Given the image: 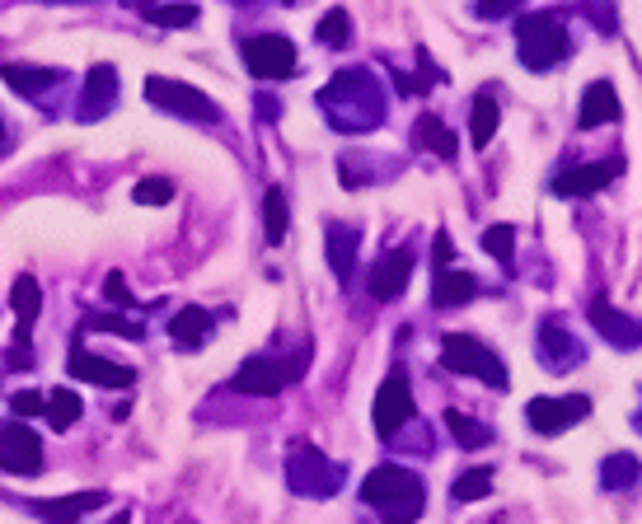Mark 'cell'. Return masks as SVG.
I'll return each mask as SVG.
<instances>
[{"instance_id": "6da1fadb", "label": "cell", "mask_w": 642, "mask_h": 524, "mask_svg": "<svg viewBox=\"0 0 642 524\" xmlns=\"http://www.w3.org/2000/svg\"><path fill=\"white\" fill-rule=\"evenodd\" d=\"M319 109L328 113L338 132L357 136V132H375L385 122V90L367 66H347L319 90Z\"/></svg>"}, {"instance_id": "f35d334b", "label": "cell", "mask_w": 642, "mask_h": 524, "mask_svg": "<svg viewBox=\"0 0 642 524\" xmlns=\"http://www.w3.org/2000/svg\"><path fill=\"white\" fill-rule=\"evenodd\" d=\"M511 10H516V0H478V5H474L478 20H507Z\"/></svg>"}, {"instance_id": "2e32d148", "label": "cell", "mask_w": 642, "mask_h": 524, "mask_svg": "<svg viewBox=\"0 0 642 524\" xmlns=\"http://www.w3.org/2000/svg\"><path fill=\"white\" fill-rule=\"evenodd\" d=\"M109 505V492H76V497H52V501H29V511L43 524H80L90 511Z\"/></svg>"}, {"instance_id": "ee69618b", "label": "cell", "mask_w": 642, "mask_h": 524, "mask_svg": "<svg viewBox=\"0 0 642 524\" xmlns=\"http://www.w3.org/2000/svg\"><path fill=\"white\" fill-rule=\"evenodd\" d=\"M109 524H132V511H117V515H113Z\"/></svg>"}, {"instance_id": "44dd1931", "label": "cell", "mask_w": 642, "mask_h": 524, "mask_svg": "<svg viewBox=\"0 0 642 524\" xmlns=\"http://www.w3.org/2000/svg\"><path fill=\"white\" fill-rule=\"evenodd\" d=\"M623 109H619V94H615V84L610 80H596V84H586V94H582V113H577V127H605V122H615Z\"/></svg>"}, {"instance_id": "7402d4cb", "label": "cell", "mask_w": 642, "mask_h": 524, "mask_svg": "<svg viewBox=\"0 0 642 524\" xmlns=\"http://www.w3.org/2000/svg\"><path fill=\"white\" fill-rule=\"evenodd\" d=\"M10 305H14V319H20V328H14V346H29V328H33V319H38V309H43V286L33 282L29 272L14 276Z\"/></svg>"}, {"instance_id": "b9f144b4", "label": "cell", "mask_w": 642, "mask_h": 524, "mask_svg": "<svg viewBox=\"0 0 642 524\" xmlns=\"http://www.w3.org/2000/svg\"><path fill=\"white\" fill-rule=\"evenodd\" d=\"M258 113H263V122H277V117H282V103H277V99H258Z\"/></svg>"}, {"instance_id": "e575fe53", "label": "cell", "mask_w": 642, "mask_h": 524, "mask_svg": "<svg viewBox=\"0 0 642 524\" xmlns=\"http://www.w3.org/2000/svg\"><path fill=\"white\" fill-rule=\"evenodd\" d=\"M493 492V468H470L455 478V501H483Z\"/></svg>"}, {"instance_id": "484cf974", "label": "cell", "mask_w": 642, "mask_h": 524, "mask_svg": "<svg viewBox=\"0 0 642 524\" xmlns=\"http://www.w3.org/2000/svg\"><path fill=\"white\" fill-rule=\"evenodd\" d=\"M497 122H502L497 99H493L488 90H478V94H474V113H470V136H474V146H478V150L497 136Z\"/></svg>"}, {"instance_id": "9a60e30c", "label": "cell", "mask_w": 642, "mask_h": 524, "mask_svg": "<svg viewBox=\"0 0 642 524\" xmlns=\"http://www.w3.org/2000/svg\"><path fill=\"white\" fill-rule=\"evenodd\" d=\"M413 267H418L413 249H390L371 267V295L375 300H398V295L408 291V282H413Z\"/></svg>"}, {"instance_id": "5bb4252c", "label": "cell", "mask_w": 642, "mask_h": 524, "mask_svg": "<svg viewBox=\"0 0 642 524\" xmlns=\"http://www.w3.org/2000/svg\"><path fill=\"white\" fill-rule=\"evenodd\" d=\"M586 319L596 323V333L610 342V346H619V352H629V346H642V323L638 319H629V314H619L605 295H596L592 305H586Z\"/></svg>"}, {"instance_id": "ba28073f", "label": "cell", "mask_w": 642, "mask_h": 524, "mask_svg": "<svg viewBox=\"0 0 642 524\" xmlns=\"http://www.w3.org/2000/svg\"><path fill=\"white\" fill-rule=\"evenodd\" d=\"M239 52H245L249 71L258 80H286L296 71V43L282 38V33H254V38L239 43Z\"/></svg>"}, {"instance_id": "8992f818", "label": "cell", "mask_w": 642, "mask_h": 524, "mask_svg": "<svg viewBox=\"0 0 642 524\" xmlns=\"http://www.w3.org/2000/svg\"><path fill=\"white\" fill-rule=\"evenodd\" d=\"M305 361H309V346L296 356V361H277V356H254L245 361L235 371L230 379V389L235 394H254V398H272V394H282L286 384H296L305 375Z\"/></svg>"}, {"instance_id": "f1b7e54d", "label": "cell", "mask_w": 642, "mask_h": 524, "mask_svg": "<svg viewBox=\"0 0 642 524\" xmlns=\"http://www.w3.org/2000/svg\"><path fill=\"white\" fill-rule=\"evenodd\" d=\"M146 20L155 29H188L198 24V5L193 0H165V5H146Z\"/></svg>"}, {"instance_id": "bcb514c9", "label": "cell", "mask_w": 642, "mask_h": 524, "mask_svg": "<svg viewBox=\"0 0 642 524\" xmlns=\"http://www.w3.org/2000/svg\"><path fill=\"white\" fill-rule=\"evenodd\" d=\"M633 426H638V431H642V412H638V417H633Z\"/></svg>"}, {"instance_id": "d4e9b609", "label": "cell", "mask_w": 642, "mask_h": 524, "mask_svg": "<svg viewBox=\"0 0 642 524\" xmlns=\"http://www.w3.org/2000/svg\"><path fill=\"white\" fill-rule=\"evenodd\" d=\"M638 478H642V464L633 459L629 449L600 459V487H605V492H629V487H638Z\"/></svg>"}, {"instance_id": "f6af8a7d", "label": "cell", "mask_w": 642, "mask_h": 524, "mask_svg": "<svg viewBox=\"0 0 642 524\" xmlns=\"http://www.w3.org/2000/svg\"><path fill=\"white\" fill-rule=\"evenodd\" d=\"M132 5H142V10H146V5H155V0H132Z\"/></svg>"}, {"instance_id": "7dc6e473", "label": "cell", "mask_w": 642, "mask_h": 524, "mask_svg": "<svg viewBox=\"0 0 642 524\" xmlns=\"http://www.w3.org/2000/svg\"><path fill=\"white\" fill-rule=\"evenodd\" d=\"M0 141H5V122H0Z\"/></svg>"}, {"instance_id": "8d00e7d4", "label": "cell", "mask_w": 642, "mask_h": 524, "mask_svg": "<svg viewBox=\"0 0 642 524\" xmlns=\"http://www.w3.org/2000/svg\"><path fill=\"white\" fill-rule=\"evenodd\" d=\"M10 408H14V417H20V422H29V417H43L47 394H38V389H20V394L10 398Z\"/></svg>"}, {"instance_id": "d6a6232c", "label": "cell", "mask_w": 642, "mask_h": 524, "mask_svg": "<svg viewBox=\"0 0 642 524\" xmlns=\"http://www.w3.org/2000/svg\"><path fill=\"white\" fill-rule=\"evenodd\" d=\"M483 249H488L502 267H511V258H516V225H493V230H483Z\"/></svg>"}, {"instance_id": "277c9868", "label": "cell", "mask_w": 642, "mask_h": 524, "mask_svg": "<svg viewBox=\"0 0 642 524\" xmlns=\"http://www.w3.org/2000/svg\"><path fill=\"white\" fill-rule=\"evenodd\" d=\"M567 52H572L567 29H563V20L553 10L520 14V24H516V57H520L526 71H549V66H559Z\"/></svg>"}, {"instance_id": "603a6c76", "label": "cell", "mask_w": 642, "mask_h": 524, "mask_svg": "<svg viewBox=\"0 0 642 524\" xmlns=\"http://www.w3.org/2000/svg\"><path fill=\"white\" fill-rule=\"evenodd\" d=\"M113 99H117V71L113 66H94L90 80H85V99H80V117L85 122H94L113 109Z\"/></svg>"}, {"instance_id": "30bf717a", "label": "cell", "mask_w": 642, "mask_h": 524, "mask_svg": "<svg viewBox=\"0 0 642 524\" xmlns=\"http://www.w3.org/2000/svg\"><path fill=\"white\" fill-rule=\"evenodd\" d=\"M592 412V398L586 394H567V398H530L526 422L540 435H563L567 426H577L582 417Z\"/></svg>"}, {"instance_id": "ac0fdd59", "label": "cell", "mask_w": 642, "mask_h": 524, "mask_svg": "<svg viewBox=\"0 0 642 524\" xmlns=\"http://www.w3.org/2000/svg\"><path fill=\"white\" fill-rule=\"evenodd\" d=\"M357 249H361V230L357 225H342L334 220L324 230V253H328V267H334V276L347 286L352 282V267H357Z\"/></svg>"}, {"instance_id": "d6986e66", "label": "cell", "mask_w": 642, "mask_h": 524, "mask_svg": "<svg viewBox=\"0 0 642 524\" xmlns=\"http://www.w3.org/2000/svg\"><path fill=\"white\" fill-rule=\"evenodd\" d=\"M212 328H216L212 309L183 305V309L169 319V338H173V346H179V352H198V346H206V338H212Z\"/></svg>"}, {"instance_id": "74e56055", "label": "cell", "mask_w": 642, "mask_h": 524, "mask_svg": "<svg viewBox=\"0 0 642 524\" xmlns=\"http://www.w3.org/2000/svg\"><path fill=\"white\" fill-rule=\"evenodd\" d=\"M103 295H109V305H117V309H132V305H136L123 272H109V276H103Z\"/></svg>"}, {"instance_id": "83f0119b", "label": "cell", "mask_w": 642, "mask_h": 524, "mask_svg": "<svg viewBox=\"0 0 642 524\" xmlns=\"http://www.w3.org/2000/svg\"><path fill=\"white\" fill-rule=\"evenodd\" d=\"M418 136L427 141V150H431V155H441V160H455V155H460L455 132H450L437 113H423V117H418Z\"/></svg>"}, {"instance_id": "8fae6325", "label": "cell", "mask_w": 642, "mask_h": 524, "mask_svg": "<svg viewBox=\"0 0 642 524\" xmlns=\"http://www.w3.org/2000/svg\"><path fill=\"white\" fill-rule=\"evenodd\" d=\"M408 422H413V384H408V375H390L375 394V431L385 441H394Z\"/></svg>"}, {"instance_id": "4fadbf2b", "label": "cell", "mask_w": 642, "mask_h": 524, "mask_svg": "<svg viewBox=\"0 0 642 524\" xmlns=\"http://www.w3.org/2000/svg\"><path fill=\"white\" fill-rule=\"evenodd\" d=\"M623 173V160L615 155V160H600V164H582V169H567V173H559L553 179V197H592V192H600V187H610L615 179Z\"/></svg>"}, {"instance_id": "52a82bcc", "label": "cell", "mask_w": 642, "mask_h": 524, "mask_svg": "<svg viewBox=\"0 0 642 524\" xmlns=\"http://www.w3.org/2000/svg\"><path fill=\"white\" fill-rule=\"evenodd\" d=\"M146 99H150L160 113H173V117H188V122H221L216 99H206L202 90H193V84H183V80L146 76Z\"/></svg>"}, {"instance_id": "7bdbcfd3", "label": "cell", "mask_w": 642, "mask_h": 524, "mask_svg": "<svg viewBox=\"0 0 642 524\" xmlns=\"http://www.w3.org/2000/svg\"><path fill=\"white\" fill-rule=\"evenodd\" d=\"M38 5H85V0H38Z\"/></svg>"}, {"instance_id": "c3c4849f", "label": "cell", "mask_w": 642, "mask_h": 524, "mask_svg": "<svg viewBox=\"0 0 642 524\" xmlns=\"http://www.w3.org/2000/svg\"><path fill=\"white\" fill-rule=\"evenodd\" d=\"M286 5H296V0H286Z\"/></svg>"}, {"instance_id": "e0dca14e", "label": "cell", "mask_w": 642, "mask_h": 524, "mask_svg": "<svg viewBox=\"0 0 642 524\" xmlns=\"http://www.w3.org/2000/svg\"><path fill=\"white\" fill-rule=\"evenodd\" d=\"M582 356H586V346L572 342V333L559 319L540 323V361L549 365V371H572V365H582Z\"/></svg>"}, {"instance_id": "4316f807", "label": "cell", "mask_w": 642, "mask_h": 524, "mask_svg": "<svg viewBox=\"0 0 642 524\" xmlns=\"http://www.w3.org/2000/svg\"><path fill=\"white\" fill-rule=\"evenodd\" d=\"M80 412H85L80 394H71V389H52V394H47V408H43V417L52 422V431H71V426L80 422Z\"/></svg>"}, {"instance_id": "ffe728a7", "label": "cell", "mask_w": 642, "mask_h": 524, "mask_svg": "<svg viewBox=\"0 0 642 524\" xmlns=\"http://www.w3.org/2000/svg\"><path fill=\"white\" fill-rule=\"evenodd\" d=\"M0 80H5L14 94H24V99H43L47 90H57V84H61V71H52V66L5 61V66H0Z\"/></svg>"}, {"instance_id": "f546056e", "label": "cell", "mask_w": 642, "mask_h": 524, "mask_svg": "<svg viewBox=\"0 0 642 524\" xmlns=\"http://www.w3.org/2000/svg\"><path fill=\"white\" fill-rule=\"evenodd\" d=\"M286 225H291V216H286V192L282 187H268L263 192V235H268V243H282L286 239Z\"/></svg>"}, {"instance_id": "ab89813d", "label": "cell", "mask_w": 642, "mask_h": 524, "mask_svg": "<svg viewBox=\"0 0 642 524\" xmlns=\"http://www.w3.org/2000/svg\"><path fill=\"white\" fill-rule=\"evenodd\" d=\"M431 253H437V272H450V262H455V243H450L446 230L437 235V243H431Z\"/></svg>"}, {"instance_id": "7a4b0ae2", "label": "cell", "mask_w": 642, "mask_h": 524, "mask_svg": "<svg viewBox=\"0 0 642 524\" xmlns=\"http://www.w3.org/2000/svg\"><path fill=\"white\" fill-rule=\"evenodd\" d=\"M361 501L375 505V511L385 515V524H413L427 505V487L413 468L380 464L367 474V482H361Z\"/></svg>"}, {"instance_id": "836d02e7", "label": "cell", "mask_w": 642, "mask_h": 524, "mask_svg": "<svg viewBox=\"0 0 642 524\" xmlns=\"http://www.w3.org/2000/svg\"><path fill=\"white\" fill-rule=\"evenodd\" d=\"M319 43L324 47H347V43H352V14H347V10H328L319 20Z\"/></svg>"}, {"instance_id": "7c38bea8", "label": "cell", "mask_w": 642, "mask_h": 524, "mask_svg": "<svg viewBox=\"0 0 642 524\" xmlns=\"http://www.w3.org/2000/svg\"><path fill=\"white\" fill-rule=\"evenodd\" d=\"M66 371H71L76 379H85V384H99V389H132V384H136V371H132V365L103 361V356H94V352H85L80 342L71 346V361H66Z\"/></svg>"}, {"instance_id": "d590c367", "label": "cell", "mask_w": 642, "mask_h": 524, "mask_svg": "<svg viewBox=\"0 0 642 524\" xmlns=\"http://www.w3.org/2000/svg\"><path fill=\"white\" fill-rule=\"evenodd\" d=\"M132 197L142 202V206H169L173 202V183L169 179H142L132 187Z\"/></svg>"}, {"instance_id": "60d3db41", "label": "cell", "mask_w": 642, "mask_h": 524, "mask_svg": "<svg viewBox=\"0 0 642 524\" xmlns=\"http://www.w3.org/2000/svg\"><path fill=\"white\" fill-rule=\"evenodd\" d=\"M586 10V20H592V24H600L605 33H615V10L610 5H582Z\"/></svg>"}, {"instance_id": "1f68e13d", "label": "cell", "mask_w": 642, "mask_h": 524, "mask_svg": "<svg viewBox=\"0 0 642 524\" xmlns=\"http://www.w3.org/2000/svg\"><path fill=\"white\" fill-rule=\"evenodd\" d=\"M85 328H99V333H117V338H127V342H146V328L136 323V319H123V314H90V319H85Z\"/></svg>"}, {"instance_id": "9c48e42d", "label": "cell", "mask_w": 642, "mask_h": 524, "mask_svg": "<svg viewBox=\"0 0 642 524\" xmlns=\"http://www.w3.org/2000/svg\"><path fill=\"white\" fill-rule=\"evenodd\" d=\"M0 468L14 478L43 474V441L20 422V417H14V422H0Z\"/></svg>"}, {"instance_id": "5b68a950", "label": "cell", "mask_w": 642, "mask_h": 524, "mask_svg": "<svg viewBox=\"0 0 642 524\" xmlns=\"http://www.w3.org/2000/svg\"><path fill=\"white\" fill-rule=\"evenodd\" d=\"M441 365H446L450 375L483 379L488 389H507V384H511L502 356H493L488 346H483L478 338H470V333H446V338H441Z\"/></svg>"}, {"instance_id": "3957f363", "label": "cell", "mask_w": 642, "mask_h": 524, "mask_svg": "<svg viewBox=\"0 0 642 524\" xmlns=\"http://www.w3.org/2000/svg\"><path fill=\"white\" fill-rule=\"evenodd\" d=\"M286 482H291V492H296V497L328 501V497H338V492H342L347 468L328 459V454H324L319 445H309V441H291V445H286Z\"/></svg>"}, {"instance_id": "4dcf8cb0", "label": "cell", "mask_w": 642, "mask_h": 524, "mask_svg": "<svg viewBox=\"0 0 642 524\" xmlns=\"http://www.w3.org/2000/svg\"><path fill=\"white\" fill-rule=\"evenodd\" d=\"M446 426H450V435L464 445V449H478V445H488L493 441V431L483 426V422H470L464 412H455V408H446Z\"/></svg>"}, {"instance_id": "cb8c5ba5", "label": "cell", "mask_w": 642, "mask_h": 524, "mask_svg": "<svg viewBox=\"0 0 642 524\" xmlns=\"http://www.w3.org/2000/svg\"><path fill=\"white\" fill-rule=\"evenodd\" d=\"M478 295V276L470 272H437V286H431V305L437 309H464Z\"/></svg>"}]
</instances>
